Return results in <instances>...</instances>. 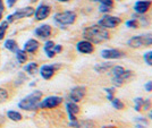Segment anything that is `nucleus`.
<instances>
[{
  "instance_id": "f257e3e1",
  "label": "nucleus",
  "mask_w": 152,
  "mask_h": 128,
  "mask_svg": "<svg viewBox=\"0 0 152 128\" xmlns=\"http://www.w3.org/2000/svg\"><path fill=\"white\" fill-rule=\"evenodd\" d=\"M83 38L84 40H88L93 44H99L102 42H106L109 40L110 34L107 28L101 27L100 25H91L88 26L83 30Z\"/></svg>"
},
{
  "instance_id": "f03ea898",
  "label": "nucleus",
  "mask_w": 152,
  "mask_h": 128,
  "mask_svg": "<svg viewBox=\"0 0 152 128\" xmlns=\"http://www.w3.org/2000/svg\"><path fill=\"white\" fill-rule=\"evenodd\" d=\"M42 96H43V93L41 91L34 90L30 94L20 99L17 103V107L24 111H37L39 109L40 101L42 100Z\"/></svg>"
},
{
  "instance_id": "7ed1b4c3",
  "label": "nucleus",
  "mask_w": 152,
  "mask_h": 128,
  "mask_svg": "<svg viewBox=\"0 0 152 128\" xmlns=\"http://www.w3.org/2000/svg\"><path fill=\"white\" fill-rule=\"evenodd\" d=\"M77 15L73 10L59 12L53 15V22L59 26H69L76 22Z\"/></svg>"
},
{
  "instance_id": "20e7f679",
  "label": "nucleus",
  "mask_w": 152,
  "mask_h": 128,
  "mask_svg": "<svg viewBox=\"0 0 152 128\" xmlns=\"http://www.w3.org/2000/svg\"><path fill=\"white\" fill-rule=\"evenodd\" d=\"M33 15H34V8L32 6H26V7H23V8H18L14 13L9 14L6 17V20L9 24H12V23L18 20V19L26 18V17H32Z\"/></svg>"
},
{
  "instance_id": "39448f33",
  "label": "nucleus",
  "mask_w": 152,
  "mask_h": 128,
  "mask_svg": "<svg viewBox=\"0 0 152 128\" xmlns=\"http://www.w3.org/2000/svg\"><path fill=\"white\" fill-rule=\"evenodd\" d=\"M64 99L58 95H50L42 99L39 104V109H53L63 103Z\"/></svg>"
},
{
  "instance_id": "423d86ee",
  "label": "nucleus",
  "mask_w": 152,
  "mask_h": 128,
  "mask_svg": "<svg viewBox=\"0 0 152 128\" xmlns=\"http://www.w3.org/2000/svg\"><path fill=\"white\" fill-rule=\"evenodd\" d=\"M51 14V6L48 5L47 2H41L39 4L37 8H34V19L41 22V20H45L47 19Z\"/></svg>"
},
{
  "instance_id": "0eeeda50",
  "label": "nucleus",
  "mask_w": 152,
  "mask_h": 128,
  "mask_svg": "<svg viewBox=\"0 0 152 128\" xmlns=\"http://www.w3.org/2000/svg\"><path fill=\"white\" fill-rule=\"evenodd\" d=\"M121 23V18H119L118 16H113V15H103V17L101 19H99L98 25H100L101 27L104 28H115Z\"/></svg>"
},
{
  "instance_id": "6e6552de",
  "label": "nucleus",
  "mask_w": 152,
  "mask_h": 128,
  "mask_svg": "<svg viewBox=\"0 0 152 128\" xmlns=\"http://www.w3.org/2000/svg\"><path fill=\"white\" fill-rule=\"evenodd\" d=\"M59 67H60V65H58V64L43 65V66L40 67L39 74H40V76L42 77L43 79L49 81V79H51V78L53 77V75L56 74V71H57V69Z\"/></svg>"
},
{
  "instance_id": "1a4fd4ad",
  "label": "nucleus",
  "mask_w": 152,
  "mask_h": 128,
  "mask_svg": "<svg viewBox=\"0 0 152 128\" xmlns=\"http://www.w3.org/2000/svg\"><path fill=\"white\" fill-rule=\"evenodd\" d=\"M85 93H86V87L83 85H77L70 90L69 94H68V99H69V101L78 103L84 99Z\"/></svg>"
},
{
  "instance_id": "9d476101",
  "label": "nucleus",
  "mask_w": 152,
  "mask_h": 128,
  "mask_svg": "<svg viewBox=\"0 0 152 128\" xmlns=\"http://www.w3.org/2000/svg\"><path fill=\"white\" fill-rule=\"evenodd\" d=\"M34 35L41 40H48L52 34V27L49 24H41L35 27Z\"/></svg>"
},
{
  "instance_id": "9b49d317",
  "label": "nucleus",
  "mask_w": 152,
  "mask_h": 128,
  "mask_svg": "<svg viewBox=\"0 0 152 128\" xmlns=\"http://www.w3.org/2000/svg\"><path fill=\"white\" fill-rule=\"evenodd\" d=\"M101 57L107 60H115V59H121L125 57V52L118 50V49H104L101 51Z\"/></svg>"
},
{
  "instance_id": "f8f14e48",
  "label": "nucleus",
  "mask_w": 152,
  "mask_h": 128,
  "mask_svg": "<svg viewBox=\"0 0 152 128\" xmlns=\"http://www.w3.org/2000/svg\"><path fill=\"white\" fill-rule=\"evenodd\" d=\"M76 50L83 55H90L94 51V44L88 40H81L76 43Z\"/></svg>"
},
{
  "instance_id": "ddd939ff",
  "label": "nucleus",
  "mask_w": 152,
  "mask_h": 128,
  "mask_svg": "<svg viewBox=\"0 0 152 128\" xmlns=\"http://www.w3.org/2000/svg\"><path fill=\"white\" fill-rule=\"evenodd\" d=\"M66 111H67V115H68V118H69V122H74L77 120L76 115L80 112V107L77 105V103L68 100L66 102Z\"/></svg>"
},
{
  "instance_id": "4468645a",
  "label": "nucleus",
  "mask_w": 152,
  "mask_h": 128,
  "mask_svg": "<svg viewBox=\"0 0 152 128\" xmlns=\"http://www.w3.org/2000/svg\"><path fill=\"white\" fill-rule=\"evenodd\" d=\"M132 76H133V71H129V69H125L124 73L121 74V76L113 77V78H111V82H113V84H114V86L119 87V86H121L124 83H126L127 81H128Z\"/></svg>"
},
{
  "instance_id": "2eb2a0df",
  "label": "nucleus",
  "mask_w": 152,
  "mask_h": 128,
  "mask_svg": "<svg viewBox=\"0 0 152 128\" xmlns=\"http://www.w3.org/2000/svg\"><path fill=\"white\" fill-rule=\"evenodd\" d=\"M151 7V1L149 0H139L134 4V12L135 14H140V15H144V14L150 9Z\"/></svg>"
},
{
  "instance_id": "dca6fc26",
  "label": "nucleus",
  "mask_w": 152,
  "mask_h": 128,
  "mask_svg": "<svg viewBox=\"0 0 152 128\" xmlns=\"http://www.w3.org/2000/svg\"><path fill=\"white\" fill-rule=\"evenodd\" d=\"M40 48V43L35 39H28L23 45V50L26 53H35Z\"/></svg>"
},
{
  "instance_id": "f3484780",
  "label": "nucleus",
  "mask_w": 152,
  "mask_h": 128,
  "mask_svg": "<svg viewBox=\"0 0 152 128\" xmlns=\"http://www.w3.org/2000/svg\"><path fill=\"white\" fill-rule=\"evenodd\" d=\"M55 45H56V43L52 40H47L45 45H43V50H45V55H47V57L49 58V59H52V58L56 57Z\"/></svg>"
},
{
  "instance_id": "a211bd4d",
  "label": "nucleus",
  "mask_w": 152,
  "mask_h": 128,
  "mask_svg": "<svg viewBox=\"0 0 152 128\" xmlns=\"http://www.w3.org/2000/svg\"><path fill=\"white\" fill-rule=\"evenodd\" d=\"M4 48L8 50L9 52H15L18 50V43L16 42V40H14V39H7L6 41H5V43H4Z\"/></svg>"
},
{
  "instance_id": "6ab92c4d",
  "label": "nucleus",
  "mask_w": 152,
  "mask_h": 128,
  "mask_svg": "<svg viewBox=\"0 0 152 128\" xmlns=\"http://www.w3.org/2000/svg\"><path fill=\"white\" fill-rule=\"evenodd\" d=\"M23 71H25L27 75H35L39 71V65L37 63H34V61H32V63H28V64H26L24 67H23Z\"/></svg>"
},
{
  "instance_id": "aec40b11",
  "label": "nucleus",
  "mask_w": 152,
  "mask_h": 128,
  "mask_svg": "<svg viewBox=\"0 0 152 128\" xmlns=\"http://www.w3.org/2000/svg\"><path fill=\"white\" fill-rule=\"evenodd\" d=\"M70 127L72 128H93L94 124L90 120H83V121H78L76 120L74 122H69Z\"/></svg>"
},
{
  "instance_id": "412c9836",
  "label": "nucleus",
  "mask_w": 152,
  "mask_h": 128,
  "mask_svg": "<svg viewBox=\"0 0 152 128\" xmlns=\"http://www.w3.org/2000/svg\"><path fill=\"white\" fill-rule=\"evenodd\" d=\"M7 118L12 121H20L23 119V116L20 112L16 111V110H8L7 111Z\"/></svg>"
},
{
  "instance_id": "4be33fe9",
  "label": "nucleus",
  "mask_w": 152,
  "mask_h": 128,
  "mask_svg": "<svg viewBox=\"0 0 152 128\" xmlns=\"http://www.w3.org/2000/svg\"><path fill=\"white\" fill-rule=\"evenodd\" d=\"M15 56H16V60L19 65L25 64L27 61V53H26L23 49H18L17 51L15 52Z\"/></svg>"
},
{
  "instance_id": "5701e85b",
  "label": "nucleus",
  "mask_w": 152,
  "mask_h": 128,
  "mask_svg": "<svg viewBox=\"0 0 152 128\" xmlns=\"http://www.w3.org/2000/svg\"><path fill=\"white\" fill-rule=\"evenodd\" d=\"M127 45H129V47L133 48V49L141 48V47H142V43H141V36H140V35H135V36H133V38H131L128 41H127Z\"/></svg>"
},
{
  "instance_id": "b1692460",
  "label": "nucleus",
  "mask_w": 152,
  "mask_h": 128,
  "mask_svg": "<svg viewBox=\"0 0 152 128\" xmlns=\"http://www.w3.org/2000/svg\"><path fill=\"white\" fill-rule=\"evenodd\" d=\"M113 68V64L111 63H101V64H98L94 66V71L98 73H104V71H109Z\"/></svg>"
},
{
  "instance_id": "393cba45",
  "label": "nucleus",
  "mask_w": 152,
  "mask_h": 128,
  "mask_svg": "<svg viewBox=\"0 0 152 128\" xmlns=\"http://www.w3.org/2000/svg\"><path fill=\"white\" fill-rule=\"evenodd\" d=\"M141 43L142 47H149L152 45V34L151 33H146V34H141Z\"/></svg>"
},
{
  "instance_id": "a878e982",
  "label": "nucleus",
  "mask_w": 152,
  "mask_h": 128,
  "mask_svg": "<svg viewBox=\"0 0 152 128\" xmlns=\"http://www.w3.org/2000/svg\"><path fill=\"white\" fill-rule=\"evenodd\" d=\"M8 27H9V23L7 20H1L0 22V41H2L5 39Z\"/></svg>"
},
{
  "instance_id": "bb28decb",
  "label": "nucleus",
  "mask_w": 152,
  "mask_h": 128,
  "mask_svg": "<svg viewBox=\"0 0 152 128\" xmlns=\"http://www.w3.org/2000/svg\"><path fill=\"white\" fill-rule=\"evenodd\" d=\"M143 104H144V99L143 97H135L134 99V109L136 112H140L143 109Z\"/></svg>"
},
{
  "instance_id": "cd10ccee",
  "label": "nucleus",
  "mask_w": 152,
  "mask_h": 128,
  "mask_svg": "<svg viewBox=\"0 0 152 128\" xmlns=\"http://www.w3.org/2000/svg\"><path fill=\"white\" fill-rule=\"evenodd\" d=\"M9 99V92L5 87H0V104L5 103Z\"/></svg>"
},
{
  "instance_id": "c85d7f7f",
  "label": "nucleus",
  "mask_w": 152,
  "mask_h": 128,
  "mask_svg": "<svg viewBox=\"0 0 152 128\" xmlns=\"http://www.w3.org/2000/svg\"><path fill=\"white\" fill-rule=\"evenodd\" d=\"M111 104H113V107H114L116 110H123L124 108H125V104L121 102L119 99H117V97H114L111 101Z\"/></svg>"
},
{
  "instance_id": "c756f323",
  "label": "nucleus",
  "mask_w": 152,
  "mask_h": 128,
  "mask_svg": "<svg viewBox=\"0 0 152 128\" xmlns=\"http://www.w3.org/2000/svg\"><path fill=\"white\" fill-rule=\"evenodd\" d=\"M124 71H125V68L121 66H114L111 68V75H113V77H118L124 73Z\"/></svg>"
},
{
  "instance_id": "7c9ffc66",
  "label": "nucleus",
  "mask_w": 152,
  "mask_h": 128,
  "mask_svg": "<svg viewBox=\"0 0 152 128\" xmlns=\"http://www.w3.org/2000/svg\"><path fill=\"white\" fill-rule=\"evenodd\" d=\"M125 25H126L127 27H129V28H137V27H139V20L136 18L128 19L126 23H125Z\"/></svg>"
},
{
  "instance_id": "2f4dec72",
  "label": "nucleus",
  "mask_w": 152,
  "mask_h": 128,
  "mask_svg": "<svg viewBox=\"0 0 152 128\" xmlns=\"http://www.w3.org/2000/svg\"><path fill=\"white\" fill-rule=\"evenodd\" d=\"M143 60L148 66H152V50L148 51L143 55Z\"/></svg>"
},
{
  "instance_id": "473e14b6",
  "label": "nucleus",
  "mask_w": 152,
  "mask_h": 128,
  "mask_svg": "<svg viewBox=\"0 0 152 128\" xmlns=\"http://www.w3.org/2000/svg\"><path fill=\"white\" fill-rule=\"evenodd\" d=\"M104 91H106V93H107V99L109 101H111L115 97V89L114 87H106Z\"/></svg>"
},
{
  "instance_id": "72a5a7b5",
  "label": "nucleus",
  "mask_w": 152,
  "mask_h": 128,
  "mask_svg": "<svg viewBox=\"0 0 152 128\" xmlns=\"http://www.w3.org/2000/svg\"><path fill=\"white\" fill-rule=\"evenodd\" d=\"M93 1H98L100 2V5H103V6H108V7H114V0H93Z\"/></svg>"
},
{
  "instance_id": "f704fd0d",
  "label": "nucleus",
  "mask_w": 152,
  "mask_h": 128,
  "mask_svg": "<svg viewBox=\"0 0 152 128\" xmlns=\"http://www.w3.org/2000/svg\"><path fill=\"white\" fill-rule=\"evenodd\" d=\"M99 10H100V13H102L103 15H106V14L110 13V10H111V7H108V6H103V5H100V7H99Z\"/></svg>"
},
{
  "instance_id": "c9c22d12",
  "label": "nucleus",
  "mask_w": 152,
  "mask_h": 128,
  "mask_svg": "<svg viewBox=\"0 0 152 128\" xmlns=\"http://www.w3.org/2000/svg\"><path fill=\"white\" fill-rule=\"evenodd\" d=\"M135 121L137 122V124H142V125L148 126V119L144 118V117H137V118H135Z\"/></svg>"
},
{
  "instance_id": "e433bc0d",
  "label": "nucleus",
  "mask_w": 152,
  "mask_h": 128,
  "mask_svg": "<svg viewBox=\"0 0 152 128\" xmlns=\"http://www.w3.org/2000/svg\"><path fill=\"white\" fill-rule=\"evenodd\" d=\"M4 13H5V4H4V0H0V22L2 19Z\"/></svg>"
},
{
  "instance_id": "4c0bfd02",
  "label": "nucleus",
  "mask_w": 152,
  "mask_h": 128,
  "mask_svg": "<svg viewBox=\"0 0 152 128\" xmlns=\"http://www.w3.org/2000/svg\"><path fill=\"white\" fill-rule=\"evenodd\" d=\"M151 108V101L149 99H144V104H143V109L142 110H149Z\"/></svg>"
},
{
  "instance_id": "58836bf2",
  "label": "nucleus",
  "mask_w": 152,
  "mask_h": 128,
  "mask_svg": "<svg viewBox=\"0 0 152 128\" xmlns=\"http://www.w3.org/2000/svg\"><path fill=\"white\" fill-rule=\"evenodd\" d=\"M144 90L146 92H152V81H149L144 84Z\"/></svg>"
},
{
  "instance_id": "ea45409f",
  "label": "nucleus",
  "mask_w": 152,
  "mask_h": 128,
  "mask_svg": "<svg viewBox=\"0 0 152 128\" xmlns=\"http://www.w3.org/2000/svg\"><path fill=\"white\" fill-rule=\"evenodd\" d=\"M17 1H18V0H6V6L8 7V8H13Z\"/></svg>"
},
{
  "instance_id": "a19ab883",
  "label": "nucleus",
  "mask_w": 152,
  "mask_h": 128,
  "mask_svg": "<svg viewBox=\"0 0 152 128\" xmlns=\"http://www.w3.org/2000/svg\"><path fill=\"white\" fill-rule=\"evenodd\" d=\"M61 51H63V45H61V44H56V45H55V52H56V55L60 53Z\"/></svg>"
},
{
  "instance_id": "79ce46f5",
  "label": "nucleus",
  "mask_w": 152,
  "mask_h": 128,
  "mask_svg": "<svg viewBox=\"0 0 152 128\" xmlns=\"http://www.w3.org/2000/svg\"><path fill=\"white\" fill-rule=\"evenodd\" d=\"M135 128H146V126H145V125H142V124H137V122H136Z\"/></svg>"
},
{
  "instance_id": "37998d69",
  "label": "nucleus",
  "mask_w": 152,
  "mask_h": 128,
  "mask_svg": "<svg viewBox=\"0 0 152 128\" xmlns=\"http://www.w3.org/2000/svg\"><path fill=\"white\" fill-rule=\"evenodd\" d=\"M56 1H58V2H68L70 0H56Z\"/></svg>"
},
{
  "instance_id": "c03bdc74",
  "label": "nucleus",
  "mask_w": 152,
  "mask_h": 128,
  "mask_svg": "<svg viewBox=\"0 0 152 128\" xmlns=\"http://www.w3.org/2000/svg\"><path fill=\"white\" fill-rule=\"evenodd\" d=\"M149 118L152 120V110H150V111H149Z\"/></svg>"
},
{
  "instance_id": "a18cd8bd",
  "label": "nucleus",
  "mask_w": 152,
  "mask_h": 128,
  "mask_svg": "<svg viewBox=\"0 0 152 128\" xmlns=\"http://www.w3.org/2000/svg\"><path fill=\"white\" fill-rule=\"evenodd\" d=\"M28 1H30L31 4H35V2H38L39 0H28Z\"/></svg>"
},
{
  "instance_id": "49530a36",
  "label": "nucleus",
  "mask_w": 152,
  "mask_h": 128,
  "mask_svg": "<svg viewBox=\"0 0 152 128\" xmlns=\"http://www.w3.org/2000/svg\"><path fill=\"white\" fill-rule=\"evenodd\" d=\"M34 85H35V82H33V83L30 84V86H34Z\"/></svg>"
},
{
  "instance_id": "de8ad7c7",
  "label": "nucleus",
  "mask_w": 152,
  "mask_h": 128,
  "mask_svg": "<svg viewBox=\"0 0 152 128\" xmlns=\"http://www.w3.org/2000/svg\"><path fill=\"white\" fill-rule=\"evenodd\" d=\"M104 128H116V127H114V126H107V127H104Z\"/></svg>"
}]
</instances>
